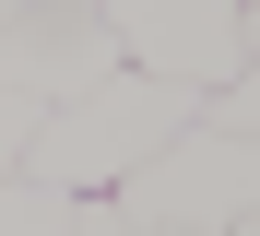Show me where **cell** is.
Returning <instances> with one entry per match:
<instances>
[{"label":"cell","mask_w":260,"mask_h":236,"mask_svg":"<svg viewBox=\"0 0 260 236\" xmlns=\"http://www.w3.org/2000/svg\"><path fill=\"white\" fill-rule=\"evenodd\" d=\"M189 118H201V94H189V83L118 71V83H95V94H71V107L36 118L24 177H36V189H59V201H107V189H118L130 165H154Z\"/></svg>","instance_id":"6da1fadb"},{"label":"cell","mask_w":260,"mask_h":236,"mask_svg":"<svg viewBox=\"0 0 260 236\" xmlns=\"http://www.w3.org/2000/svg\"><path fill=\"white\" fill-rule=\"evenodd\" d=\"M107 201L130 224H166V236H225L237 213H260V142H225V130H178L154 165H130Z\"/></svg>","instance_id":"7a4b0ae2"},{"label":"cell","mask_w":260,"mask_h":236,"mask_svg":"<svg viewBox=\"0 0 260 236\" xmlns=\"http://www.w3.org/2000/svg\"><path fill=\"white\" fill-rule=\"evenodd\" d=\"M95 83H118V36H107L95 0H12V24H0V94L71 107Z\"/></svg>","instance_id":"3957f363"},{"label":"cell","mask_w":260,"mask_h":236,"mask_svg":"<svg viewBox=\"0 0 260 236\" xmlns=\"http://www.w3.org/2000/svg\"><path fill=\"white\" fill-rule=\"evenodd\" d=\"M107 36H118V71H154V83H237L248 71V47H237V12L248 0H95Z\"/></svg>","instance_id":"277c9868"},{"label":"cell","mask_w":260,"mask_h":236,"mask_svg":"<svg viewBox=\"0 0 260 236\" xmlns=\"http://www.w3.org/2000/svg\"><path fill=\"white\" fill-rule=\"evenodd\" d=\"M83 201H59V189H36V177H0V236H71Z\"/></svg>","instance_id":"5b68a950"},{"label":"cell","mask_w":260,"mask_h":236,"mask_svg":"<svg viewBox=\"0 0 260 236\" xmlns=\"http://www.w3.org/2000/svg\"><path fill=\"white\" fill-rule=\"evenodd\" d=\"M201 130H225V142H260V59H248L237 83H213V94H201Z\"/></svg>","instance_id":"8992f818"},{"label":"cell","mask_w":260,"mask_h":236,"mask_svg":"<svg viewBox=\"0 0 260 236\" xmlns=\"http://www.w3.org/2000/svg\"><path fill=\"white\" fill-rule=\"evenodd\" d=\"M36 118H48V107H24V94H0V177H24V154H36Z\"/></svg>","instance_id":"52a82bcc"},{"label":"cell","mask_w":260,"mask_h":236,"mask_svg":"<svg viewBox=\"0 0 260 236\" xmlns=\"http://www.w3.org/2000/svg\"><path fill=\"white\" fill-rule=\"evenodd\" d=\"M71 236H166V224H130L118 201H83V213H71Z\"/></svg>","instance_id":"ba28073f"},{"label":"cell","mask_w":260,"mask_h":236,"mask_svg":"<svg viewBox=\"0 0 260 236\" xmlns=\"http://www.w3.org/2000/svg\"><path fill=\"white\" fill-rule=\"evenodd\" d=\"M237 47H248V59H260V0H248V12H237Z\"/></svg>","instance_id":"9c48e42d"},{"label":"cell","mask_w":260,"mask_h":236,"mask_svg":"<svg viewBox=\"0 0 260 236\" xmlns=\"http://www.w3.org/2000/svg\"><path fill=\"white\" fill-rule=\"evenodd\" d=\"M225 236H260V213H237V224H225Z\"/></svg>","instance_id":"30bf717a"},{"label":"cell","mask_w":260,"mask_h":236,"mask_svg":"<svg viewBox=\"0 0 260 236\" xmlns=\"http://www.w3.org/2000/svg\"><path fill=\"white\" fill-rule=\"evenodd\" d=\"M0 24H12V0H0Z\"/></svg>","instance_id":"8fae6325"}]
</instances>
